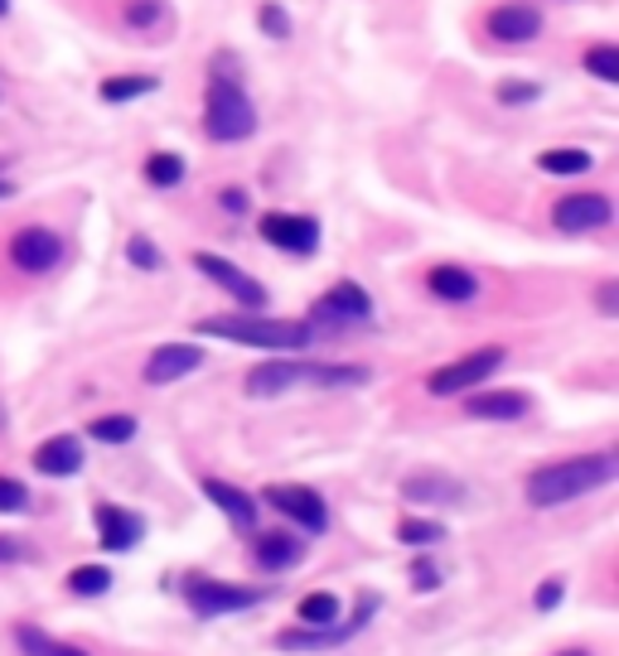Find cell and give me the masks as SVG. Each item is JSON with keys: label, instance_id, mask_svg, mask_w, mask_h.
<instances>
[{"label": "cell", "instance_id": "obj_1", "mask_svg": "<svg viewBox=\"0 0 619 656\" xmlns=\"http://www.w3.org/2000/svg\"><path fill=\"white\" fill-rule=\"evenodd\" d=\"M619 473V459L615 454H576V459H561V464H547L528 473V507H561V502H576L586 492H596L605 483H615Z\"/></svg>", "mask_w": 619, "mask_h": 656}, {"label": "cell", "instance_id": "obj_2", "mask_svg": "<svg viewBox=\"0 0 619 656\" xmlns=\"http://www.w3.org/2000/svg\"><path fill=\"white\" fill-rule=\"evenodd\" d=\"M204 339H223V343H243V347H267V353H306L320 339V329H310L306 319H271L261 310L247 314H228V319H199Z\"/></svg>", "mask_w": 619, "mask_h": 656}, {"label": "cell", "instance_id": "obj_3", "mask_svg": "<svg viewBox=\"0 0 619 656\" xmlns=\"http://www.w3.org/2000/svg\"><path fill=\"white\" fill-rule=\"evenodd\" d=\"M373 372L368 367H329V363H291V357H271L247 372V396L276 400L296 386H320V392H344V386H363Z\"/></svg>", "mask_w": 619, "mask_h": 656}, {"label": "cell", "instance_id": "obj_4", "mask_svg": "<svg viewBox=\"0 0 619 656\" xmlns=\"http://www.w3.org/2000/svg\"><path fill=\"white\" fill-rule=\"evenodd\" d=\"M204 136L214 145H237L257 136V106L247 97L243 83L233 77H214L204 92Z\"/></svg>", "mask_w": 619, "mask_h": 656}, {"label": "cell", "instance_id": "obj_5", "mask_svg": "<svg viewBox=\"0 0 619 656\" xmlns=\"http://www.w3.org/2000/svg\"><path fill=\"white\" fill-rule=\"evenodd\" d=\"M378 608H383V598H378V594H359V608L349 613V623L339 618L334 627H286V633L276 637V647H281V652H329V647H344V642H353L368 623L378 618Z\"/></svg>", "mask_w": 619, "mask_h": 656}, {"label": "cell", "instance_id": "obj_6", "mask_svg": "<svg viewBox=\"0 0 619 656\" xmlns=\"http://www.w3.org/2000/svg\"><path fill=\"white\" fill-rule=\"evenodd\" d=\"M184 598L199 618H223V613H247L257 604H267L271 589H257V584H228V580H208V574H194L184 584Z\"/></svg>", "mask_w": 619, "mask_h": 656}, {"label": "cell", "instance_id": "obj_7", "mask_svg": "<svg viewBox=\"0 0 619 656\" xmlns=\"http://www.w3.org/2000/svg\"><path fill=\"white\" fill-rule=\"evenodd\" d=\"M504 363H508V353H504L498 343H494V347H479V353L455 357V363H445V367L431 372V377H426V392H431V396H470L474 386H484Z\"/></svg>", "mask_w": 619, "mask_h": 656}, {"label": "cell", "instance_id": "obj_8", "mask_svg": "<svg viewBox=\"0 0 619 656\" xmlns=\"http://www.w3.org/2000/svg\"><path fill=\"white\" fill-rule=\"evenodd\" d=\"M373 319V294H368L359 280H339L329 285L320 300L310 304V329H349V324H368Z\"/></svg>", "mask_w": 619, "mask_h": 656}, {"label": "cell", "instance_id": "obj_9", "mask_svg": "<svg viewBox=\"0 0 619 656\" xmlns=\"http://www.w3.org/2000/svg\"><path fill=\"white\" fill-rule=\"evenodd\" d=\"M261 502H267L271 512H281L286 521H296V527L310 531V535L329 531V502L306 483H271L267 492H261Z\"/></svg>", "mask_w": 619, "mask_h": 656}, {"label": "cell", "instance_id": "obj_10", "mask_svg": "<svg viewBox=\"0 0 619 656\" xmlns=\"http://www.w3.org/2000/svg\"><path fill=\"white\" fill-rule=\"evenodd\" d=\"M63 261V237L54 227H20L10 237V265L24 275H49Z\"/></svg>", "mask_w": 619, "mask_h": 656}, {"label": "cell", "instance_id": "obj_11", "mask_svg": "<svg viewBox=\"0 0 619 656\" xmlns=\"http://www.w3.org/2000/svg\"><path fill=\"white\" fill-rule=\"evenodd\" d=\"M610 218H615V204L605 194H566L551 204V227L571 237L600 232V227H610Z\"/></svg>", "mask_w": 619, "mask_h": 656}, {"label": "cell", "instance_id": "obj_12", "mask_svg": "<svg viewBox=\"0 0 619 656\" xmlns=\"http://www.w3.org/2000/svg\"><path fill=\"white\" fill-rule=\"evenodd\" d=\"M194 265H199V271L214 280L218 290H228L233 304H243V310H267V285H261L257 275H247L243 265L223 261V257H214V251H199V257H194Z\"/></svg>", "mask_w": 619, "mask_h": 656}, {"label": "cell", "instance_id": "obj_13", "mask_svg": "<svg viewBox=\"0 0 619 656\" xmlns=\"http://www.w3.org/2000/svg\"><path fill=\"white\" fill-rule=\"evenodd\" d=\"M261 237L286 251V257H314V247H320V222L306 218V212H267L261 218Z\"/></svg>", "mask_w": 619, "mask_h": 656}, {"label": "cell", "instance_id": "obj_14", "mask_svg": "<svg viewBox=\"0 0 619 656\" xmlns=\"http://www.w3.org/2000/svg\"><path fill=\"white\" fill-rule=\"evenodd\" d=\"M92 517H97V541L102 551H136L141 541H146V521L141 512H131V507H116V502H97L92 507Z\"/></svg>", "mask_w": 619, "mask_h": 656}, {"label": "cell", "instance_id": "obj_15", "mask_svg": "<svg viewBox=\"0 0 619 656\" xmlns=\"http://www.w3.org/2000/svg\"><path fill=\"white\" fill-rule=\"evenodd\" d=\"M199 367H204V347L199 343H161L146 357L141 377H146L151 386H169V382L189 377V372H199Z\"/></svg>", "mask_w": 619, "mask_h": 656}, {"label": "cell", "instance_id": "obj_16", "mask_svg": "<svg viewBox=\"0 0 619 656\" xmlns=\"http://www.w3.org/2000/svg\"><path fill=\"white\" fill-rule=\"evenodd\" d=\"M489 34L498 44H528V39L543 34V10L523 6V0H508V6L489 10Z\"/></svg>", "mask_w": 619, "mask_h": 656}, {"label": "cell", "instance_id": "obj_17", "mask_svg": "<svg viewBox=\"0 0 619 656\" xmlns=\"http://www.w3.org/2000/svg\"><path fill=\"white\" fill-rule=\"evenodd\" d=\"M533 410V396L523 386H504V392H479V396H465V415L470 420H523Z\"/></svg>", "mask_w": 619, "mask_h": 656}, {"label": "cell", "instance_id": "obj_18", "mask_svg": "<svg viewBox=\"0 0 619 656\" xmlns=\"http://www.w3.org/2000/svg\"><path fill=\"white\" fill-rule=\"evenodd\" d=\"M34 473H44V478L83 473V439L78 435H49L44 445L34 449Z\"/></svg>", "mask_w": 619, "mask_h": 656}, {"label": "cell", "instance_id": "obj_19", "mask_svg": "<svg viewBox=\"0 0 619 656\" xmlns=\"http://www.w3.org/2000/svg\"><path fill=\"white\" fill-rule=\"evenodd\" d=\"M204 498L218 507L223 517L233 521L237 531H257V521H261V512H257V498L252 492H243V488H233V483H223V478H204Z\"/></svg>", "mask_w": 619, "mask_h": 656}, {"label": "cell", "instance_id": "obj_20", "mask_svg": "<svg viewBox=\"0 0 619 656\" xmlns=\"http://www.w3.org/2000/svg\"><path fill=\"white\" fill-rule=\"evenodd\" d=\"M306 551H310V545L300 541V535L271 531V535H261V541H257L252 560H257V570H267V574H286V570H296L300 560H306Z\"/></svg>", "mask_w": 619, "mask_h": 656}, {"label": "cell", "instance_id": "obj_21", "mask_svg": "<svg viewBox=\"0 0 619 656\" xmlns=\"http://www.w3.org/2000/svg\"><path fill=\"white\" fill-rule=\"evenodd\" d=\"M402 498L426 502V507H455V502H465V483H455L445 473H412L402 483Z\"/></svg>", "mask_w": 619, "mask_h": 656}, {"label": "cell", "instance_id": "obj_22", "mask_svg": "<svg viewBox=\"0 0 619 656\" xmlns=\"http://www.w3.org/2000/svg\"><path fill=\"white\" fill-rule=\"evenodd\" d=\"M426 290L445 304H465L479 294V275L465 271V265H431L426 271Z\"/></svg>", "mask_w": 619, "mask_h": 656}, {"label": "cell", "instance_id": "obj_23", "mask_svg": "<svg viewBox=\"0 0 619 656\" xmlns=\"http://www.w3.org/2000/svg\"><path fill=\"white\" fill-rule=\"evenodd\" d=\"M16 647L24 656H92L87 647H78V642H59V637L39 633L34 623H16Z\"/></svg>", "mask_w": 619, "mask_h": 656}, {"label": "cell", "instance_id": "obj_24", "mask_svg": "<svg viewBox=\"0 0 619 656\" xmlns=\"http://www.w3.org/2000/svg\"><path fill=\"white\" fill-rule=\"evenodd\" d=\"M296 618L300 627H334L344 618V604H339V594H329V589H314L296 604Z\"/></svg>", "mask_w": 619, "mask_h": 656}, {"label": "cell", "instance_id": "obj_25", "mask_svg": "<svg viewBox=\"0 0 619 656\" xmlns=\"http://www.w3.org/2000/svg\"><path fill=\"white\" fill-rule=\"evenodd\" d=\"M136 415H97V420L87 425V435L97 439V445H131L136 439Z\"/></svg>", "mask_w": 619, "mask_h": 656}, {"label": "cell", "instance_id": "obj_26", "mask_svg": "<svg viewBox=\"0 0 619 656\" xmlns=\"http://www.w3.org/2000/svg\"><path fill=\"white\" fill-rule=\"evenodd\" d=\"M69 594H78V598H102L112 589V570L107 565H78V570H69Z\"/></svg>", "mask_w": 619, "mask_h": 656}, {"label": "cell", "instance_id": "obj_27", "mask_svg": "<svg viewBox=\"0 0 619 656\" xmlns=\"http://www.w3.org/2000/svg\"><path fill=\"white\" fill-rule=\"evenodd\" d=\"M161 87L155 77H146V73H126V77H107L102 83V102H136V97H151V92Z\"/></svg>", "mask_w": 619, "mask_h": 656}, {"label": "cell", "instance_id": "obj_28", "mask_svg": "<svg viewBox=\"0 0 619 656\" xmlns=\"http://www.w3.org/2000/svg\"><path fill=\"white\" fill-rule=\"evenodd\" d=\"M146 184H155V189H179V184H184V155L155 150L146 159Z\"/></svg>", "mask_w": 619, "mask_h": 656}, {"label": "cell", "instance_id": "obj_29", "mask_svg": "<svg viewBox=\"0 0 619 656\" xmlns=\"http://www.w3.org/2000/svg\"><path fill=\"white\" fill-rule=\"evenodd\" d=\"M398 541L402 545H441L445 527H441V521H426V517H406L398 527Z\"/></svg>", "mask_w": 619, "mask_h": 656}, {"label": "cell", "instance_id": "obj_30", "mask_svg": "<svg viewBox=\"0 0 619 656\" xmlns=\"http://www.w3.org/2000/svg\"><path fill=\"white\" fill-rule=\"evenodd\" d=\"M537 165H543L547 174H586L596 159H590V150H543L537 155Z\"/></svg>", "mask_w": 619, "mask_h": 656}, {"label": "cell", "instance_id": "obj_31", "mask_svg": "<svg viewBox=\"0 0 619 656\" xmlns=\"http://www.w3.org/2000/svg\"><path fill=\"white\" fill-rule=\"evenodd\" d=\"M586 73L600 83H619V49L615 44H596L586 53Z\"/></svg>", "mask_w": 619, "mask_h": 656}, {"label": "cell", "instance_id": "obj_32", "mask_svg": "<svg viewBox=\"0 0 619 656\" xmlns=\"http://www.w3.org/2000/svg\"><path fill=\"white\" fill-rule=\"evenodd\" d=\"M126 261L136 265V271H161V265H165L161 247H155L151 237H131V242H126Z\"/></svg>", "mask_w": 619, "mask_h": 656}, {"label": "cell", "instance_id": "obj_33", "mask_svg": "<svg viewBox=\"0 0 619 656\" xmlns=\"http://www.w3.org/2000/svg\"><path fill=\"white\" fill-rule=\"evenodd\" d=\"M30 507V488L20 483V478H10V473H0V512L6 517H16Z\"/></svg>", "mask_w": 619, "mask_h": 656}, {"label": "cell", "instance_id": "obj_34", "mask_svg": "<svg viewBox=\"0 0 619 656\" xmlns=\"http://www.w3.org/2000/svg\"><path fill=\"white\" fill-rule=\"evenodd\" d=\"M498 102H504V106L543 102V83H523V77H513V83H498Z\"/></svg>", "mask_w": 619, "mask_h": 656}, {"label": "cell", "instance_id": "obj_35", "mask_svg": "<svg viewBox=\"0 0 619 656\" xmlns=\"http://www.w3.org/2000/svg\"><path fill=\"white\" fill-rule=\"evenodd\" d=\"M161 15H165L161 0H131V6H126V24H131V30H151Z\"/></svg>", "mask_w": 619, "mask_h": 656}, {"label": "cell", "instance_id": "obj_36", "mask_svg": "<svg viewBox=\"0 0 619 656\" xmlns=\"http://www.w3.org/2000/svg\"><path fill=\"white\" fill-rule=\"evenodd\" d=\"M257 24H261V34H271V39H291V15H286L281 6H261Z\"/></svg>", "mask_w": 619, "mask_h": 656}, {"label": "cell", "instance_id": "obj_37", "mask_svg": "<svg viewBox=\"0 0 619 656\" xmlns=\"http://www.w3.org/2000/svg\"><path fill=\"white\" fill-rule=\"evenodd\" d=\"M566 598V580H543L537 584V594H533V608L537 613H551Z\"/></svg>", "mask_w": 619, "mask_h": 656}, {"label": "cell", "instance_id": "obj_38", "mask_svg": "<svg viewBox=\"0 0 619 656\" xmlns=\"http://www.w3.org/2000/svg\"><path fill=\"white\" fill-rule=\"evenodd\" d=\"M20 560H30V545L16 535H0V565H20Z\"/></svg>", "mask_w": 619, "mask_h": 656}, {"label": "cell", "instance_id": "obj_39", "mask_svg": "<svg viewBox=\"0 0 619 656\" xmlns=\"http://www.w3.org/2000/svg\"><path fill=\"white\" fill-rule=\"evenodd\" d=\"M218 208L223 212H247V208H252V194H247V189H223L218 194Z\"/></svg>", "mask_w": 619, "mask_h": 656}, {"label": "cell", "instance_id": "obj_40", "mask_svg": "<svg viewBox=\"0 0 619 656\" xmlns=\"http://www.w3.org/2000/svg\"><path fill=\"white\" fill-rule=\"evenodd\" d=\"M412 580H416V589H431V584L441 580V574H436V565H426V560H416V565H412Z\"/></svg>", "mask_w": 619, "mask_h": 656}, {"label": "cell", "instance_id": "obj_41", "mask_svg": "<svg viewBox=\"0 0 619 656\" xmlns=\"http://www.w3.org/2000/svg\"><path fill=\"white\" fill-rule=\"evenodd\" d=\"M615 304H619V290H615V280H605V285H600V314L615 319Z\"/></svg>", "mask_w": 619, "mask_h": 656}, {"label": "cell", "instance_id": "obj_42", "mask_svg": "<svg viewBox=\"0 0 619 656\" xmlns=\"http://www.w3.org/2000/svg\"><path fill=\"white\" fill-rule=\"evenodd\" d=\"M557 656H596V652H586V647H566V652H557Z\"/></svg>", "mask_w": 619, "mask_h": 656}, {"label": "cell", "instance_id": "obj_43", "mask_svg": "<svg viewBox=\"0 0 619 656\" xmlns=\"http://www.w3.org/2000/svg\"><path fill=\"white\" fill-rule=\"evenodd\" d=\"M6 194H16V184H10L6 174H0V198H6Z\"/></svg>", "mask_w": 619, "mask_h": 656}, {"label": "cell", "instance_id": "obj_44", "mask_svg": "<svg viewBox=\"0 0 619 656\" xmlns=\"http://www.w3.org/2000/svg\"><path fill=\"white\" fill-rule=\"evenodd\" d=\"M10 15V0H0V20H6Z\"/></svg>", "mask_w": 619, "mask_h": 656}]
</instances>
